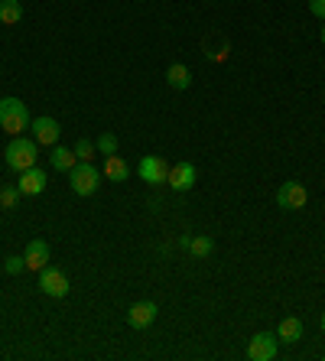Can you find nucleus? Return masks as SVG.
Segmentation results:
<instances>
[{
  "label": "nucleus",
  "mask_w": 325,
  "mask_h": 361,
  "mask_svg": "<svg viewBox=\"0 0 325 361\" xmlns=\"http://www.w3.org/2000/svg\"><path fill=\"white\" fill-rule=\"evenodd\" d=\"M166 182H169V189H176V192H189V189L195 186V166H192L189 160L173 163V166H169Z\"/></svg>",
  "instance_id": "9d476101"
},
{
  "label": "nucleus",
  "mask_w": 325,
  "mask_h": 361,
  "mask_svg": "<svg viewBox=\"0 0 325 361\" xmlns=\"http://www.w3.org/2000/svg\"><path fill=\"white\" fill-rule=\"evenodd\" d=\"M166 85L176 88V91H186V88L192 85V72H189V66H182V62H173V66L166 68Z\"/></svg>",
  "instance_id": "2eb2a0df"
},
{
  "label": "nucleus",
  "mask_w": 325,
  "mask_h": 361,
  "mask_svg": "<svg viewBox=\"0 0 325 361\" xmlns=\"http://www.w3.org/2000/svg\"><path fill=\"white\" fill-rule=\"evenodd\" d=\"M137 176L143 182H150V186H163L169 176V163L163 156H143L137 163Z\"/></svg>",
  "instance_id": "423d86ee"
},
{
  "label": "nucleus",
  "mask_w": 325,
  "mask_h": 361,
  "mask_svg": "<svg viewBox=\"0 0 325 361\" xmlns=\"http://www.w3.org/2000/svg\"><path fill=\"white\" fill-rule=\"evenodd\" d=\"M247 358L251 361H273L277 358V332H257L247 342Z\"/></svg>",
  "instance_id": "0eeeda50"
},
{
  "label": "nucleus",
  "mask_w": 325,
  "mask_h": 361,
  "mask_svg": "<svg viewBox=\"0 0 325 361\" xmlns=\"http://www.w3.org/2000/svg\"><path fill=\"white\" fill-rule=\"evenodd\" d=\"M39 290H43L46 296H52V300H62V296H68L72 286H68V277H65L59 267L46 264L43 270H39Z\"/></svg>",
  "instance_id": "20e7f679"
},
{
  "label": "nucleus",
  "mask_w": 325,
  "mask_h": 361,
  "mask_svg": "<svg viewBox=\"0 0 325 361\" xmlns=\"http://www.w3.org/2000/svg\"><path fill=\"white\" fill-rule=\"evenodd\" d=\"M17 202H20L17 186H3V189H0V209H17Z\"/></svg>",
  "instance_id": "412c9836"
},
{
  "label": "nucleus",
  "mask_w": 325,
  "mask_h": 361,
  "mask_svg": "<svg viewBox=\"0 0 325 361\" xmlns=\"http://www.w3.org/2000/svg\"><path fill=\"white\" fill-rule=\"evenodd\" d=\"M98 150H101V156H114V153H117V137H114L111 131L108 133H101V137H98Z\"/></svg>",
  "instance_id": "aec40b11"
},
{
  "label": "nucleus",
  "mask_w": 325,
  "mask_h": 361,
  "mask_svg": "<svg viewBox=\"0 0 325 361\" xmlns=\"http://www.w3.org/2000/svg\"><path fill=\"white\" fill-rule=\"evenodd\" d=\"M46 172L39 170V166H29V170L20 172V182H17V189L20 196H39V192L46 189Z\"/></svg>",
  "instance_id": "9b49d317"
},
{
  "label": "nucleus",
  "mask_w": 325,
  "mask_h": 361,
  "mask_svg": "<svg viewBox=\"0 0 325 361\" xmlns=\"http://www.w3.org/2000/svg\"><path fill=\"white\" fill-rule=\"evenodd\" d=\"M101 170L98 166H92V160H78L68 170V186H72L75 196H94L98 192V186H101Z\"/></svg>",
  "instance_id": "f03ea898"
},
{
  "label": "nucleus",
  "mask_w": 325,
  "mask_h": 361,
  "mask_svg": "<svg viewBox=\"0 0 325 361\" xmlns=\"http://www.w3.org/2000/svg\"><path fill=\"white\" fill-rule=\"evenodd\" d=\"M36 156H39V143L33 137H13L7 143V153H3V160H7V170L13 172H23L29 166H36Z\"/></svg>",
  "instance_id": "f257e3e1"
},
{
  "label": "nucleus",
  "mask_w": 325,
  "mask_h": 361,
  "mask_svg": "<svg viewBox=\"0 0 325 361\" xmlns=\"http://www.w3.org/2000/svg\"><path fill=\"white\" fill-rule=\"evenodd\" d=\"M3 270H7L10 277H17L27 270V260H23V257H7V260H3Z\"/></svg>",
  "instance_id": "4be33fe9"
},
{
  "label": "nucleus",
  "mask_w": 325,
  "mask_h": 361,
  "mask_svg": "<svg viewBox=\"0 0 325 361\" xmlns=\"http://www.w3.org/2000/svg\"><path fill=\"white\" fill-rule=\"evenodd\" d=\"M72 150H75V156H78V160H92V153L98 150V143H94V140H88V137H78Z\"/></svg>",
  "instance_id": "6ab92c4d"
},
{
  "label": "nucleus",
  "mask_w": 325,
  "mask_h": 361,
  "mask_svg": "<svg viewBox=\"0 0 325 361\" xmlns=\"http://www.w3.org/2000/svg\"><path fill=\"white\" fill-rule=\"evenodd\" d=\"M29 131H33V140H36L39 147H56L59 137H62V127H59V121H52V117H36V121L29 124Z\"/></svg>",
  "instance_id": "1a4fd4ad"
},
{
  "label": "nucleus",
  "mask_w": 325,
  "mask_h": 361,
  "mask_svg": "<svg viewBox=\"0 0 325 361\" xmlns=\"http://www.w3.org/2000/svg\"><path fill=\"white\" fill-rule=\"evenodd\" d=\"M49 163H52V170H56V172H68L75 163H78V156H75V150H68V147H62V143H56L52 153H49Z\"/></svg>",
  "instance_id": "dca6fc26"
},
{
  "label": "nucleus",
  "mask_w": 325,
  "mask_h": 361,
  "mask_svg": "<svg viewBox=\"0 0 325 361\" xmlns=\"http://www.w3.org/2000/svg\"><path fill=\"white\" fill-rule=\"evenodd\" d=\"M23 260H27V270H43L49 264V244L46 241H29L27 251H23Z\"/></svg>",
  "instance_id": "f8f14e48"
},
{
  "label": "nucleus",
  "mask_w": 325,
  "mask_h": 361,
  "mask_svg": "<svg viewBox=\"0 0 325 361\" xmlns=\"http://www.w3.org/2000/svg\"><path fill=\"white\" fill-rule=\"evenodd\" d=\"M157 313H159V306L153 300H140V303H133L127 309V325L130 329H150V325L157 323Z\"/></svg>",
  "instance_id": "6e6552de"
},
{
  "label": "nucleus",
  "mask_w": 325,
  "mask_h": 361,
  "mask_svg": "<svg viewBox=\"0 0 325 361\" xmlns=\"http://www.w3.org/2000/svg\"><path fill=\"white\" fill-rule=\"evenodd\" d=\"M186 251H189V254H192V257H212V251H215V241L208 238V235H195V238H189Z\"/></svg>",
  "instance_id": "a211bd4d"
},
{
  "label": "nucleus",
  "mask_w": 325,
  "mask_h": 361,
  "mask_svg": "<svg viewBox=\"0 0 325 361\" xmlns=\"http://www.w3.org/2000/svg\"><path fill=\"white\" fill-rule=\"evenodd\" d=\"M29 124H33V117H29L27 105H23L20 98H3V101H0V127L7 133L20 137L23 131H29Z\"/></svg>",
  "instance_id": "7ed1b4c3"
},
{
  "label": "nucleus",
  "mask_w": 325,
  "mask_h": 361,
  "mask_svg": "<svg viewBox=\"0 0 325 361\" xmlns=\"http://www.w3.org/2000/svg\"><path fill=\"white\" fill-rule=\"evenodd\" d=\"M319 36H322V46H325V27H322V29H319Z\"/></svg>",
  "instance_id": "393cba45"
},
{
  "label": "nucleus",
  "mask_w": 325,
  "mask_h": 361,
  "mask_svg": "<svg viewBox=\"0 0 325 361\" xmlns=\"http://www.w3.org/2000/svg\"><path fill=\"white\" fill-rule=\"evenodd\" d=\"M306 202H309V192L303 182H283L277 189V205L280 209H287V212H299V209H306Z\"/></svg>",
  "instance_id": "39448f33"
},
{
  "label": "nucleus",
  "mask_w": 325,
  "mask_h": 361,
  "mask_svg": "<svg viewBox=\"0 0 325 361\" xmlns=\"http://www.w3.org/2000/svg\"><path fill=\"white\" fill-rule=\"evenodd\" d=\"M309 10H312L319 20H325V0H309Z\"/></svg>",
  "instance_id": "5701e85b"
},
{
  "label": "nucleus",
  "mask_w": 325,
  "mask_h": 361,
  "mask_svg": "<svg viewBox=\"0 0 325 361\" xmlns=\"http://www.w3.org/2000/svg\"><path fill=\"white\" fill-rule=\"evenodd\" d=\"M104 179H111V182H127L130 179V166L114 153V156H104V170H101Z\"/></svg>",
  "instance_id": "ddd939ff"
},
{
  "label": "nucleus",
  "mask_w": 325,
  "mask_h": 361,
  "mask_svg": "<svg viewBox=\"0 0 325 361\" xmlns=\"http://www.w3.org/2000/svg\"><path fill=\"white\" fill-rule=\"evenodd\" d=\"M23 20V3L20 0H0V23L3 27H13Z\"/></svg>",
  "instance_id": "f3484780"
},
{
  "label": "nucleus",
  "mask_w": 325,
  "mask_h": 361,
  "mask_svg": "<svg viewBox=\"0 0 325 361\" xmlns=\"http://www.w3.org/2000/svg\"><path fill=\"white\" fill-rule=\"evenodd\" d=\"M303 339V323L296 316H287L283 323L277 325V342H287V345H296Z\"/></svg>",
  "instance_id": "4468645a"
},
{
  "label": "nucleus",
  "mask_w": 325,
  "mask_h": 361,
  "mask_svg": "<svg viewBox=\"0 0 325 361\" xmlns=\"http://www.w3.org/2000/svg\"><path fill=\"white\" fill-rule=\"evenodd\" d=\"M319 325H322V332H325V309H322V319H319Z\"/></svg>",
  "instance_id": "b1692460"
}]
</instances>
